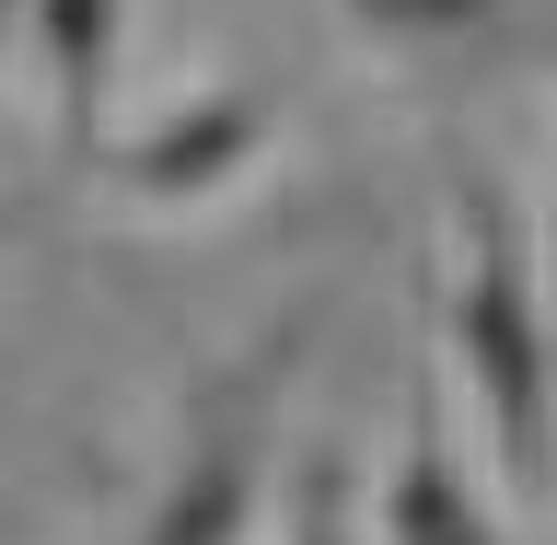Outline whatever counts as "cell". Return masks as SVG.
I'll return each instance as SVG.
<instances>
[{
  "instance_id": "obj_4",
  "label": "cell",
  "mask_w": 557,
  "mask_h": 545,
  "mask_svg": "<svg viewBox=\"0 0 557 545\" xmlns=\"http://www.w3.org/2000/svg\"><path fill=\"white\" fill-rule=\"evenodd\" d=\"M372 522H383V545H511V522L487 511V487L453 465L430 383H407V442H395V465L372 487Z\"/></svg>"
},
{
  "instance_id": "obj_2",
  "label": "cell",
  "mask_w": 557,
  "mask_h": 545,
  "mask_svg": "<svg viewBox=\"0 0 557 545\" xmlns=\"http://www.w3.org/2000/svg\"><path fill=\"white\" fill-rule=\"evenodd\" d=\"M290 360H302V313L278 337H256L186 407V442H174V465H163V487H151L128 545H244V522L268 499V418H278V372Z\"/></svg>"
},
{
  "instance_id": "obj_3",
  "label": "cell",
  "mask_w": 557,
  "mask_h": 545,
  "mask_svg": "<svg viewBox=\"0 0 557 545\" xmlns=\"http://www.w3.org/2000/svg\"><path fill=\"white\" fill-rule=\"evenodd\" d=\"M268 139H278V94L268 82H209V94L163 104L151 128L104 139V174H116V198H139V209H198V198H221Z\"/></svg>"
},
{
  "instance_id": "obj_8",
  "label": "cell",
  "mask_w": 557,
  "mask_h": 545,
  "mask_svg": "<svg viewBox=\"0 0 557 545\" xmlns=\"http://www.w3.org/2000/svg\"><path fill=\"white\" fill-rule=\"evenodd\" d=\"M0 35H24V0H0Z\"/></svg>"
},
{
  "instance_id": "obj_7",
  "label": "cell",
  "mask_w": 557,
  "mask_h": 545,
  "mask_svg": "<svg viewBox=\"0 0 557 545\" xmlns=\"http://www.w3.org/2000/svg\"><path fill=\"white\" fill-rule=\"evenodd\" d=\"M290 545H360V499H348V453H313L290 487Z\"/></svg>"
},
{
  "instance_id": "obj_1",
  "label": "cell",
  "mask_w": 557,
  "mask_h": 545,
  "mask_svg": "<svg viewBox=\"0 0 557 545\" xmlns=\"http://www.w3.org/2000/svg\"><path fill=\"white\" fill-rule=\"evenodd\" d=\"M442 233H453L442 244V348L476 395L499 487L522 511H546L557 499V325H546V278H534V233L487 174H453Z\"/></svg>"
},
{
  "instance_id": "obj_6",
  "label": "cell",
  "mask_w": 557,
  "mask_h": 545,
  "mask_svg": "<svg viewBox=\"0 0 557 545\" xmlns=\"http://www.w3.org/2000/svg\"><path fill=\"white\" fill-rule=\"evenodd\" d=\"M348 24H372L383 47H465L499 24V0H337Z\"/></svg>"
},
{
  "instance_id": "obj_5",
  "label": "cell",
  "mask_w": 557,
  "mask_h": 545,
  "mask_svg": "<svg viewBox=\"0 0 557 545\" xmlns=\"http://www.w3.org/2000/svg\"><path fill=\"white\" fill-rule=\"evenodd\" d=\"M116 35H128V0H24V47H35V70H47V116H59V139L82 163L104 151Z\"/></svg>"
}]
</instances>
